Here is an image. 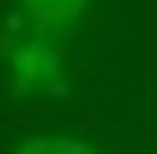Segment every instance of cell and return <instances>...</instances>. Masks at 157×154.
I'll return each mask as SVG.
<instances>
[{
    "mask_svg": "<svg viewBox=\"0 0 157 154\" xmlns=\"http://www.w3.org/2000/svg\"><path fill=\"white\" fill-rule=\"evenodd\" d=\"M58 77V50L50 46V38L31 35L19 50L12 54V81L19 96H31L35 89L50 85Z\"/></svg>",
    "mask_w": 157,
    "mask_h": 154,
    "instance_id": "1",
    "label": "cell"
},
{
    "mask_svg": "<svg viewBox=\"0 0 157 154\" xmlns=\"http://www.w3.org/2000/svg\"><path fill=\"white\" fill-rule=\"evenodd\" d=\"M84 4L88 0H23L27 15L38 27H65V23H73L84 12Z\"/></svg>",
    "mask_w": 157,
    "mask_h": 154,
    "instance_id": "2",
    "label": "cell"
},
{
    "mask_svg": "<svg viewBox=\"0 0 157 154\" xmlns=\"http://www.w3.org/2000/svg\"><path fill=\"white\" fill-rule=\"evenodd\" d=\"M15 154H96V150L69 135H38V139H27Z\"/></svg>",
    "mask_w": 157,
    "mask_h": 154,
    "instance_id": "3",
    "label": "cell"
}]
</instances>
